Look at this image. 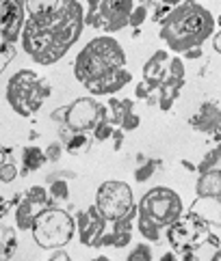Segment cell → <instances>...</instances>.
Listing matches in <instances>:
<instances>
[{
	"instance_id": "28",
	"label": "cell",
	"mask_w": 221,
	"mask_h": 261,
	"mask_svg": "<svg viewBox=\"0 0 221 261\" xmlns=\"http://www.w3.org/2000/svg\"><path fill=\"white\" fill-rule=\"evenodd\" d=\"M147 15H150V9H147V5H145V3L135 5L130 17H128V26H130V29H141L143 22L147 20Z\"/></svg>"
},
{
	"instance_id": "5",
	"label": "cell",
	"mask_w": 221,
	"mask_h": 261,
	"mask_svg": "<svg viewBox=\"0 0 221 261\" xmlns=\"http://www.w3.org/2000/svg\"><path fill=\"white\" fill-rule=\"evenodd\" d=\"M184 214L182 197L167 188V186H154L141 194L137 201V220L135 225L139 229L145 242L156 244L163 240V233L167 231Z\"/></svg>"
},
{
	"instance_id": "15",
	"label": "cell",
	"mask_w": 221,
	"mask_h": 261,
	"mask_svg": "<svg viewBox=\"0 0 221 261\" xmlns=\"http://www.w3.org/2000/svg\"><path fill=\"white\" fill-rule=\"evenodd\" d=\"M26 22L24 0H0V39L17 43Z\"/></svg>"
},
{
	"instance_id": "9",
	"label": "cell",
	"mask_w": 221,
	"mask_h": 261,
	"mask_svg": "<svg viewBox=\"0 0 221 261\" xmlns=\"http://www.w3.org/2000/svg\"><path fill=\"white\" fill-rule=\"evenodd\" d=\"M167 233V242L173 253L184 255V253H197L202 246H213L215 250L221 248L219 238L213 233L208 222H204L195 212H187L173 222V225L165 231Z\"/></svg>"
},
{
	"instance_id": "26",
	"label": "cell",
	"mask_w": 221,
	"mask_h": 261,
	"mask_svg": "<svg viewBox=\"0 0 221 261\" xmlns=\"http://www.w3.org/2000/svg\"><path fill=\"white\" fill-rule=\"evenodd\" d=\"M15 54H17L15 43H9L5 39H0V76H3V71L13 63Z\"/></svg>"
},
{
	"instance_id": "27",
	"label": "cell",
	"mask_w": 221,
	"mask_h": 261,
	"mask_svg": "<svg viewBox=\"0 0 221 261\" xmlns=\"http://www.w3.org/2000/svg\"><path fill=\"white\" fill-rule=\"evenodd\" d=\"M126 261H154V255H152V246L147 242H141L137 244L130 253L126 255Z\"/></svg>"
},
{
	"instance_id": "19",
	"label": "cell",
	"mask_w": 221,
	"mask_h": 261,
	"mask_svg": "<svg viewBox=\"0 0 221 261\" xmlns=\"http://www.w3.org/2000/svg\"><path fill=\"white\" fill-rule=\"evenodd\" d=\"M59 143L70 155H82L94 145V136L87 132H68V129L59 127Z\"/></svg>"
},
{
	"instance_id": "8",
	"label": "cell",
	"mask_w": 221,
	"mask_h": 261,
	"mask_svg": "<svg viewBox=\"0 0 221 261\" xmlns=\"http://www.w3.org/2000/svg\"><path fill=\"white\" fill-rule=\"evenodd\" d=\"M33 240L35 244L43 248V250H59L63 246H68L74 240V233H76V220L68 212L59 207V205H48L39 216L35 218L33 227Z\"/></svg>"
},
{
	"instance_id": "39",
	"label": "cell",
	"mask_w": 221,
	"mask_h": 261,
	"mask_svg": "<svg viewBox=\"0 0 221 261\" xmlns=\"http://www.w3.org/2000/svg\"><path fill=\"white\" fill-rule=\"evenodd\" d=\"M159 3H163V5H167L169 9H176L180 3H182V0H159Z\"/></svg>"
},
{
	"instance_id": "30",
	"label": "cell",
	"mask_w": 221,
	"mask_h": 261,
	"mask_svg": "<svg viewBox=\"0 0 221 261\" xmlns=\"http://www.w3.org/2000/svg\"><path fill=\"white\" fill-rule=\"evenodd\" d=\"M57 179H68V181H72V179H76V173L74 171H68V169H61V171H52L48 177H46V184H52V181H57Z\"/></svg>"
},
{
	"instance_id": "33",
	"label": "cell",
	"mask_w": 221,
	"mask_h": 261,
	"mask_svg": "<svg viewBox=\"0 0 221 261\" xmlns=\"http://www.w3.org/2000/svg\"><path fill=\"white\" fill-rule=\"evenodd\" d=\"M46 261H72V257H70L63 248H59L57 253H52V257H50V259H46Z\"/></svg>"
},
{
	"instance_id": "6",
	"label": "cell",
	"mask_w": 221,
	"mask_h": 261,
	"mask_svg": "<svg viewBox=\"0 0 221 261\" xmlns=\"http://www.w3.org/2000/svg\"><path fill=\"white\" fill-rule=\"evenodd\" d=\"M197 184H195V205L191 212H200L197 216L210 227H221V145L204 155L197 164Z\"/></svg>"
},
{
	"instance_id": "16",
	"label": "cell",
	"mask_w": 221,
	"mask_h": 261,
	"mask_svg": "<svg viewBox=\"0 0 221 261\" xmlns=\"http://www.w3.org/2000/svg\"><path fill=\"white\" fill-rule=\"evenodd\" d=\"M106 115L108 121L115 127L124 129V132H135L141 125L139 115L135 113V101L132 99H119V97H108L106 101Z\"/></svg>"
},
{
	"instance_id": "7",
	"label": "cell",
	"mask_w": 221,
	"mask_h": 261,
	"mask_svg": "<svg viewBox=\"0 0 221 261\" xmlns=\"http://www.w3.org/2000/svg\"><path fill=\"white\" fill-rule=\"evenodd\" d=\"M50 93L52 87L43 76L33 69H20L7 80L5 97L15 115L33 117L43 106V101L50 97Z\"/></svg>"
},
{
	"instance_id": "10",
	"label": "cell",
	"mask_w": 221,
	"mask_h": 261,
	"mask_svg": "<svg viewBox=\"0 0 221 261\" xmlns=\"http://www.w3.org/2000/svg\"><path fill=\"white\" fill-rule=\"evenodd\" d=\"M94 205L108 225L124 218H137L135 192L122 179H108L100 184V188L96 190Z\"/></svg>"
},
{
	"instance_id": "40",
	"label": "cell",
	"mask_w": 221,
	"mask_h": 261,
	"mask_svg": "<svg viewBox=\"0 0 221 261\" xmlns=\"http://www.w3.org/2000/svg\"><path fill=\"white\" fill-rule=\"evenodd\" d=\"M89 261H110L108 257H104V255H98V257H94V259H89Z\"/></svg>"
},
{
	"instance_id": "3",
	"label": "cell",
	"mask_w": 221,
	"mask_h": 261,
	"mask_svg": "<svg viewBox=\"0 0 221 261\" xmlns=\"http://www.w3.org/2000/svg\"><path fill=\"white\" fill-rule=\"evenodd\" d=\"M215 35V17L197 0H182L159 24V37L169 52L182 57L193 48H202Z\"/></svg>"
},
{
	"instance_id": "4",
	"label": "cell",
	"mask_w": 221,
	"mask_h": 261,
	"mask_svg": "<svg viewBox=\"0 0 221 261\" xmlns=\"http://www.w3.org/2000/svg\"><path fill=\"white\" fill-rule=\"evenodd\" d=\"M184 87V63L182 57L167 50H156L143 65V80L137 85L135 93L150 106L171 110Z\"/></svg>"
},
{
	"instance_id": "13",
	"label": "cell",
	"mask_w": 221,
	"mask_h": 261,
	"mask_svg": "<svg viewBox=\"0 0 221 261\" xmlns=\"http://www.w3.org/2000/svg\"><path fill=\"white\" fill-rule=\"evenodd\" d=\"M48 205H52L48 188H43V186H31L24 194H20V201L15 205V229L31 231L35 218Z\"/></svg>"
},
{
	"instance_id": "22",
	"label": "cell",
	"mask_w": 221,
	"mask_h": 261,
	"mask_svg": "<svg viewBox=\"0 0 221 261\" xmlns=\"http://www.w3.org/2000/svg\"><path fill=\"white\" fill-rule=\"evenodd\" d=\"M20 177V169L13 158V147H0V181L11 184Z\"/></svg>"
},
{
	"instance_id": "1",
	"label": "cell",
	"mask_w": 221,
	"mask_h": 261,
	"mask_svg": "<svg viewBox=\"0 0 221 261\" xmlns=\"http://www.w3.org/2000/svg\"><path fill=\"white\" fill-rule=\"evenodd\" d=\"M26 22L20 43L37 65H54L76 45L85 31L80 0H24Z\"/></svg>"
},
{
	"instance_id": "35",
	"label": "cell",
	"mask_w": 221,
	"mask_h": 261,
	"mask_svg": "<svg viewBox=\"0 0 221 261\" xmlns=\"http://www.w3.org/2000/svg\"><path fill=\"white\" fill-rule=\"evenodd\" d=\"M210 39H213V50L221 54V29H219V31H217L213 37H210Z\"/></svg>"
},
{
	"instance_id": "31",
	"label": "cell",
	"mask_w": 221,
	"mask_h": 261,
	"mask_svg": "<svg viewBox=\"0 0 221 261\" xmlns=\"http://www.w3.org/2000/svg\"><path fill=\"white\" fill-rule=\"evenodd\" d=\"M169 11H171V9H169L167 5H163V3H156V5H154V13H152V20H154L156 24H161V22L165 20V17L169 15Z\"/></svg>"
},
{
	"instance_id": "12",
	"label": "cell",
	"mask_w": 221,
	"mask_h": 261,
	"mask_svg": "<svg viewBox=\"0 0 221 261\" xmlns=\"http://www.w3.org/2000/svg\"><path fill=\"white\" fill-rule=\"evenodd\" d=\"M135 0H87L85 26L104 35H115L128 26Z\"/></svg>"
},
{
	"instance_id": "29",
	"label": "cell",
	"mask_w": 221,
	"mask_h": 261,
	"mask_svg": "<svg viewBox=\"0 0 221 261\" xmlns=\"http://www.w3.org/2000/svg\"><path fill=\"white\" fill-rule=\"evenodd\" d=\"M43 153H46V160L48 162H59L61 155H63V145L59 141H54V143H50L48 147L43 149Z\"/></svg>"
},
{
	"instance_id": "2",
	"label": "cell",
	"mask_w": 221,
	"mask_h": 261,
	"mask_svg": "<svg viewBox=\"0 0 221 261\" xmlns=\"http://www.w3.org/2000/svg\"><path fill=\"white\" fill-rule=\"evenodd\" d=\"M74 78L94 97L119 93L132 80L122 43L110 35H98L89 39L76 54Z\"/></svg>"
},
{
	"instance_id": "36",
	"label": "cell",
	"mask_w": 221,
	"mask_h": 261,
	"mask_svg": "<svg viewBox=\"0 0 221 261\" xmlns=\"http://www.w3.org/2000/svg\"><path fill=\"white\" fill-rule=\"evenodd\" d=\"M200 57H202V48H193L182 54V59H200Z\"/></svg>"
},
{
	"instance_id": "23",
	"label": "cell",
	"mask_w": 221,
	"mask_h": 261,
	"mask_svg": "<svg viewBox=\"0 0 221 261\" xmlns=\"http://www.w3.org/2000/svg\"><path fill=\"white\" fill-rule=\"evenodd\" d=\"M161 166H163V162L159 160V158H143V155H139V166L135 169V181L145 184L147 179H152V175L159 171Z\"/></svg>"
},
{
	"instance_id": "37",
	"label": "cell",
	"mask_w": 221,
	"mask_h": 261,
	"mask_svg": "<svg viewBox=\"0 0 221 261\" xmlns=\"http://www.w3.org/2000/svg\"><path fill=\"white\" fill-rule=\"evenodd\" d=\"M161 261H180V259H178V253H173V250H169V253H163Z\"/></svg>"
},
{
	"instance_id": "34",
	"label": "cell",
	"mask_w": 221,
	"mask_h": 261,
	"mask_svg": "<svg viewBox=\"0 0 221 261\" xmlns=\"http://www.w3.org/2000/svg\"><path fill=\"white\" fill-rule=\"evenodd\" d=\"M11 205H13V203H9L5 197H0V220H3V218L7 216V214H9V210H11Z\"/></svg>"
},
{
	"instance_id": "25",
	"label": "cell",
	"mask_w": 221,
	"mask_h": 261,
	"mask_svg": "<svg viewBox=\"0 0 221 261\" xmlns=\"http://www.w3.org/2000/svg\"><path fill=\"white\" fill-rule=\"evenodd\" d=\"M115 132V125L108 121V115L100 121V123L94 127V132H91V136H94L96 143H104V141H110V136H113Z\"/></svg>"
},
{
	"instance_id": "20",
	"label": "cell",
	"mask_w": 221,
	"mask_h": 261,
	"mask_svg": "<svg viewBox=\"0 0 221 261\" xmlns=\"http://www.w3.org/2000/svg\"><path fill=\"white\" fill-rule=\"evenodd\" d=\"M46 162H48V160H46V153H43L41 147H37V145H26V147L22 149V169H20V175H22V177H29L31 173L39 171Z\"/></svg>"
},
{
	"instance_id": "17",
	"label": "cell",
	"mask_w": 221,
	"mask_h": 261,
	"mask_svg": "<svg viewBox=\"0 0 221 261\" xmlns=\"http://www.w3.org/2000/svg\"><path fill=\"white\" fill-rule=\"evenodd\" d=\"M189 125L197 132L215 136V141H221V108L215 101H204L197 113L189 119Z\"/></svg>"
},
{
	"instance_id": "42",
	"label": "cell",
	"mask_w": 221,
	"mask_h": 261,
	"mask_svg": "<svg viewBox=\"0 0 221 261\" xmlns=\"http://www.w3.org/2000/svg\"><path fill=\"white\" fill-rule=\"evenodd\" d=\"M217 24H219V29H221V15L217 17Z\"/></svg>"
},
{
	"instance_id": "38",
	"label": "cell",
	"mask_w": 221,
	"mask_h": 261,
	"mask_svg": "<svg viewBox=\"0 0 221 261\" xmlns=\"http://www.w3.org/2000/svg\"><path fill=\"white\" fill-rule=\"evenodd\" d=\"M180 261H200L197 259V253H184V255H178Z\"/></svg>"
},
{
	"instance_id": "11",
	"label": "cell",
	"mask_w": 221,
	"mask_h": 261,
	"mask_svg": "<svg viewBox=\"0 0 221 261\" xmlns=\"http://www.w3.org/2000/svg\"><path fill=\"white\" fill-rule=\"evenodd\" d=\"M106 117V104H100L96 97H78L72 104L54 108L50 119L59 127L68 132H87L91 134L94 127Z\"/></svg>"
},
{
	"instance_id": "21",
	"label": "cell",
	"mask_w": 221,
	"mask_h": 261,
	"mask_svg": "<svg viewBox=\"0 0 221 261\" xmlns=\"http://www.w3.org/2000/svg\"><path fill=\"white\" fill-rule=\"evenodd\" d=\"M17 253V229L0 220V261H11Z\"/></svg>"
},
{
	"instance_id": "18",
	"label": "cell",
	"mask_w": 221,
	"mask_h": 261,
	"mask_svg": "<svg viewBox=\"0 0 221 261\" xmlns=\"http://www.w3.org/2000/svg\"><path fill=\"white\" fill-rule=\"evenodd\" d=\"M135 220L137 218H124V220H117V222H110L108 231L104 233L102 238V244L100 248L110 246V248H126L132 240V229H135Z\"/></svg>"
},
{
	"instance_id": "24",
	"label": "cell",
	"mask_w": 221,
	"mask_h": 261,
	"mask_svg": "<svg viewBox=\"0 0 221 261\" xmlns=\"http://www.w3.org/2000/svg\"><path fill=\"white\" fill-rule=\"evenodd\" d=\"M48 194L54 205H59L63 201H70V184L68 179H57L48 186Z\"/></svg>"
},
{
	"instance_id": "14",
	"label": "cell",
	"mask_w": 221,
	"mask_h": 261,
	"mask_svg": "<svg viewBox=\"0 0 221 261\" xmlns=\"http://www.w3.org/2000/svg\"><path fill=\"white\" fill-rule=\"evenodd\" d=\"M76 233L82 246L100 248L104 233L108 231V222L102 218V214L96 210V205H89L85 210L76 212Z\"/></svg>"
},
{
	"instance_id": "32",
	"label": "cell",
	"mask_w": 221,
	"mask_h": 261,
	"mask_svg": "<svg viewBox=\"0 0 221 261\" xmlns=\"http://www.w3.org/2000/svg\"><path fill=\"white\" fill-rule=\"evenodd\" d=\"M124 138H126V132H124V129L115 127L113 136H110V141H113V151H119V149H122V145H124Z\"/></svg>"
},
{
	"instance_id": "41",
	"label": "cell",
	"mask_w": 221,
	"mask_h": 261,
	"mask_svg": "<svg viewBox=\"0 0 221 261\" xmlns=\"http://www.w3.org/2000/svg\"><path fill=\"white\" fill-rule=\"evenodd\" d=\"M210 261H221V248H217V253L213 255V259H210Z\"/></svg>"
}]
</instances>
